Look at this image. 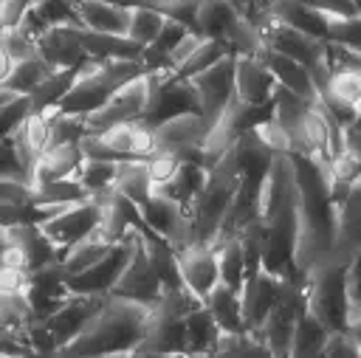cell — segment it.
Returning <instances> with one entry per match:
<instances>
[{"label":"cell","mask_w":361,"mask_h":358,"mask_svg":"<svg viewBox=\"0 0 361 358\" xmlns=\"http://www.w3.org/2000/svg\"><path fill=\"white\" fill-rule=\"evenodd\" d=\"M254 54L265 62V68L271 70V76H274V82L279 87H285V90H290V93H296V96H302L307 101H316V96H319L316 85L310 79V70L302 62H296V59H290V56H285V54H279V51H274L268 45H259Z\"/></svg>","instance_id":"21"},{"label":"cell","mask_w":361,"mask_h":358,"mask_svg":"<svg viewBox=\"0 0 361 358\" xmlns=\"http://www.w3.org/2000/svg\"><path fill=\"white\" fill-rule=\"evenodd\" d=\"M31 3H39V0H31Z\"/></svg>","instance_id":"52"},{"label":"cell","mask_w":361,"mask_h":358,"mask_svg":"<svg viewBox=\"0 0 361 358\" xmlns=\"http://www.w3.org/2000/svg\"><path fill=\"white\" fill-rule=\"evenodd\" d=\"M195 110L197 113V101L192 93L189 79L161 68V70H149V96H147V110H144V121L147 124H158L175 113H186Z\"/></svg>","instance_id":"11"},{"label":"cell","mask_w":361,"mask_h":358,"mask_svg":"<svg viewBox=\"0 0 361 358\" xmlns=\"http://www.w3.org/2000/svg\"><path fill=\"white\" fill-rule=\"evenodd\" d=\"M0 200H11V203H28L34 200V186L25 180H14V178H0Z\"/></svg>","instance_id":"46"},{"label":"cell","mask_w":361,"mask_h":358,"mask_svg":"<svg viewBox=\"0 0 361 358\" xmlns=\"http://www.w3.org/2000/svg\"><path fill=\"white\" fill-rule=\"evenodd\" d=\"M99 220H102V200L99 197H85V200H73V203L62 206L59 211H54L42 223H37V228L45 234V240L62 257L71 245L85 240L99 226Z\"/></svg>","instance_id":"7"},{"label":"cell","mask_w":361,"mask_h":358,"mask_svg":"<svg viewBox=\"0 0 361 358\" xmlns=\"http://www.w3.org/2000/svg\"><path fill=\"white\" fill-rule=\"evenodd\" d=\"M217 335H220V327L214 324L209 310L197 304L183 319V355H212Z\"/></svg>","instance_id":"28"},{"label":"cell","mask_w":361,"mask_h":358,"mask_svg":"<svg viewBox=\"0 0 361 358\" xmlns=\"http://www.w3.org/2000/svg\"><path fill=\"white\" fill-rule=\"evenodd\" d=\"M307 6H313L322 14H333V17H361L358 11V0H305Z\"/></svg>","instance_id":"45"},{"label":"cell","mask_w":361,"mask_h":358,"mask_svg":"<svg viewBox=\"0 0 361 358\" xmlns=\"http://www.w3.org/2000/svg\"><path fill=\"white\" fill-rule=\"evenodd\" d=\"M231 3H234V6H237V8L243 11V14H245V11H248V8H251V6L257 3V0H231Z\"/></svg>","instance_id":"50"},{"label":"cell","mask_w":361,"mask_h":358,"mask_svg":"<svg viewBox=\"0 0 361 358\" xmlns=\"http://www.w3.org/2000/svg\"><path fill=\"white\" fill-rule=\"evenodd\" d=\"M116 169H118V161H107V158H85L79 161L76 166V180L85 186V192L90 197H102L113 189L116 183Z\"/></svg>","instance_id":"33"},{"label":"cell","mask_w":361,"mask_h":358,"mask_svg":"<svg viewBox=\"0 0 361 358\" xmlns=\"http://www.w3.org/2000/svg\"><path fill=\"white\" fill-rule=\"evenodd\" d=\"M240 180V163H237V152L234 144L206 166V180L200 186V192L195 195V200L189 203V226H192V242H212V237L217 234L231 195L237 189Z\"/></svg>","instance_id":"2"},{"label":"cell","mask_w":361,"mask_h":358,"mask_svg":"<svg viewBox=\"0 0 361 358\" xmlns=\"http://www.w3.org/2000/svg\"><path fill=\"white\" fill-rule=\"evenodd\" d=\"M73 76H76V68H59V70H51L31 93H28V101H31V110L34 113H48L59 104V99L68 93V87L73 85Z\"/></svg>","instance_id":"32"},{"label":"cell","mask_w":361,"mask_h":358,"mask_svg":"<svg viewBox=\"0 0 361 358\" xmlns=\"http://www.w3.org/2000/svg\"><path fill=\"white\" fill-rule=\"evenodd\" d=\"M327 17V37L330 42H341L350 48H361V17Z\"/></svg>","instance_id":"38"},{"label":"cell","mask_w":361,"mask_h":358,"mask_svg":"<svg viewBox=\"0 0 361 358\" xmlns=\"http://www.w3.org/2000/svg\"><path fill=\"white\" fill-rule=\"evenodd\" d=\"M251 132H254V138H257L262 147H268L271 152H290L288 135H285V130L274 121V116H268V118L257 121V124L251 127Z\"/></svg>","instance_id":"43"},{"label":"cell","mask_w":361,"mask_h":358,"mask_svg":"<svg viewBox=\"0 0 361 358\" xmlns=\"http://www.w3.org/2000/svg\"><path fill=\"white\" fill-rule=\"evenodd\" d=\"M28 110H31V101L25 93H14L11 99H6L0 104V138L11 135L17 130V124L28 116Z\"/></svg>","instance_id":"40"},{"label":"cell","mask_w":361,"mask_h":358,"mask_svg":"<svg viewBox=\"0 0 361 358\" xmlns=\"http://www.w3.org/2000/svg\"><path fill=\"white\" fill-rule=\"evenodd\" d=\"M0 45L3 51L8 54V59H23L28 54H34V39L20 28V25H8V28H0Z\"/></svg>","instance_id":"44"},{"label":"cell","mask_w":361,"mask_h":358,"mask_svg":"<svg viewBox=\"0 0 361 358\" xmlns=\"http://www.w3.org/2000/svg\"><path fill=\"white\" fill-rule=\"evenodd\" d=\"M51 70H54V68H51L39 54H28V56L11 62V68H8V73L3 76L0 87H6V90H11V93H25V96H28Z\"/></svg>","instance_id":"31"},{"label":"cell","mask_w":361,"mask_h":358,"mask_svg":"<svg viewBox=\"0 0 361 358\" xmlns=\"http://www.w3.org/2000/svg\"><path fill=\"white\" fill-rule=\"evenodd\" d=\"M296 200V172H293V155L290 152H274L259 189H257V220L265 223L279 209L290 206Z\"/></svg>","instance_id":"13"},{"label":"cell","mask_w":361,"mask_h":358,"mask_svg":"<svg viewBox=\"0 0 361 358\" xmlns=\"http://www.w3.org/2000/svg\"><path fill=\"white\" fill-rule=\"evenodd\" d=\"M8 68H11V59H8V54H6L3 45H0V82H3V76L8 73Z\"/></svg>","instance_id":"48"},{"label":"cell","mask_w":361,"mask_h":358,"mask_svg":"<svg viewBox=\"0 0 361 358\" xmlns=\"http://www.w3.org/2000/svg\"><path fill=\"white\" fill-rule=\"evenodd\" d=\"M141 70L144 68H141L138 56L135 59H85L76 68V76H73V85L68 87V93L48 113H82V116H87L104 99H110L118 85H124L127 79H133Z\"/></svg>","instance_id":"3"},{"label":"cell","mask_w":361,"mask_h":358,"mask_svg":"<svg viewBox=\"0 0 361 358\" xmlns=\"http://www.w3.org/2000/svg\"><path fill=\"white\" fill-rule=\"evenodd\" d=\"M285 279H288V273H274V271H265L262 265L243 279L240 304H243V324H245V330H254L262 321L268 307L276 302Z\"/></svg>","instance_id":"18"},{"label":"cell","mask_w":361,"mask_h":358,"mask_svg":"<svg viewBox=\"0 0 361 358\" xmlns=\"http://www.w3.org/2000/svg\"><path fill=\"white\" fill-rule=\"evenodd\" d=\"M147 96H149V70H141L133 79H127L124 85H118L110 99H104L96 110H90L85 116L87 132L110 127V124H118V121L141 118L144 110H147Z\"/></svg>","instance_id":"9"},{"label":"cell","mask_w":361,"mask_h":358,"mask_svg":"<svg viewBox=\"0 0 361 358\" xmlns=\"http://www.w3.org/2000/svg\"><path fill=\"white\" fill-rule=\"evenodd\" d=\"M203 307L209 310V316L214 319V324L220 327V333L245 330V324H243V304H240V288H231L226 282H217L203 296Z\"/></svg>","instance_id":"26"},{"label":"cell","mask_w":361,"mask_h":358,"mask_svg":"<svg viewBox=\"0 0 361 358\" xmlns=\"http://www.w3.org/2000/svg\"><path fill=\"white\" fill-rule=\"evenodd\" d=\"M34 8L48 25H79L73 0H39L34 3Z\"/></svg>","instance_id":"41"},{"label":"cell","mask_w":361,"mask_h":358,"mask_svg":"<svg viewBox=\"0 0 361 358\" xmlns=\"http://www.w3.org/2000/svg\"><path fill=\"white\" fill-rule=\"evenodd\" d=\"M330 330L302 307V313L296 316L293 321V330H290V341H288V355H296V358H313L322 352L324 341H327Z\"/></svg>","instance_id":"30"},{"label":"cell","mask_w":361,"mask_h":358,"mask_svg":"<svg viewBox=\"0 0 361 358\" xmlns=\"http://www.w3.org/2000/svg\"><path fill=\"white\" fill-rule=\"evenodd\" d=\"M203 180H206V166H203L200 161H195V158H180V161L175 163L172 175H169L164 183H158L152 192L166 195V197L183 203V206L189 209V203H192L195 195L200 192Z\"/></svg>","instance_id":"25"},{"label":"cell","mask_w":361,"mask_h":358,"mask_svg":"<svg viewBox=\"0 0 361 358\" xmlns=\"http://www.w3.org/2000/svg\"><path fill=\"white\" fill-rule=\"evenodd\" d=\"M79 25L87 31H99V34H116L124 37L127 31V17L130 8L118 6V3H107V0H73Z\"/></svg>","instance_id":"23"},{"label":"cell","mask_w":361,"mask_h":358,"mask_svg":"<svg viewBox=\"0 0 361 358\" xmlns=\"http://www.w3.org/2000/svg\"><path fill=\"white\" fill-rule=\"evenodd\" d=\"M79 149L85 158H107V161H147L158 152L155 127L144 118L118 121L102 130H90L79 138Z\"/></svg>","instance_id":"4"},{"label":"cell","mask_w":361,"mask_h":358,"mask_svg":"<svg viewBox=\"0 0 361 358\" xmlns=\"http://www.w3.org/2000/svg\"><path fill=\"white\" fill-rule=\"evenodd\" d=\"M82 161V149L79 141H68V144H51L39 152L34 172H31V186L42 183V180H54V178H76V166Z\"/></svg>","instance_id":"24"},{"label":"cell","mask_w":361,"mask_h":358,"mask_svg":"<svg viewBox=\"0 0 361 358\" xmlns=\"http://www.w3.org/2000/svg\"><path fill=\"white\" fill-rule=\"evenodd\" d=\"M102 299L104 296H96V293H65L62 302L48 316L39 319V324L45 327V333L51 335V341H54L56 350L65 341H71L90 321V316L99 310ZM56 350H54V355H56Z\"/></svg>","instance_id":"15"},{"label":"cell","mask_w":361,"mask_h":358,"mask_svg":"<svg viewBox=\"0 0 361 358\" xmlns=\"http://www.w3.org/2000/svg\"><path fill=\"white\" fill-rule=\"evenodd\" d=\"M48 116V144H68L79 141L87 132V121L82 113H45Z\"/></svg>","instance_id":"37"},{"label":"cell","mask_w":361,"mask_h":358,"mask_svg":"<svg viewBox=\"0 0 361 358\" xmlns=\"http://www.w3.org/2000/svg\"><path fill=\"white\" fill-rule=\"evenodd\" d=\"M144 226V223H141ZM141 226H133L121 234V240H116L93 265H87L85 271L79 273H71L65 276V290L68 293H96V296H107L113 282L118 279L121 268L127 265L133 248L138 245V237H141Z\"/></svg>","instance_id":"6"},{"label":"cell","mask_w":361,"mask_h":358,"mask_svg":"<svg viewBox=\"0 0 361 358\" xmlns=\"http://www.w3.org/2000/svg\"><path fill=\"white\" fill-rule=\"evenodd\" d=\"M276 82L254 51H234V96L245 104H268Z\"/></svg>","instance_id":"19"},{"label":"cell","mask_w":361,"mask_h":358,"mask_svg":"<svg viewBox=\"0 0 361 358\" xmlns=\"http://www.w3.org/2000/svg\"><path fill=\"white\" fill-rule=\"evenodd\" d=\"M11 138H14V144H17L20 155H23V163H25V172H28V183H31L34 163H37L39 152L48 144V116L28 110V116L17 124V130L11 132Z\"/></svg>","instance_id":"27"},{"label":"cell","mask_w":361,"mask_h":358,"mask_svg":"<svg viewBox=\"0 0 361 358\" xmlns=\"http://www.w3.org/2000/svg\"><path fill=\"white\" fill-rule=\"evenodd\" d=\"M34 310L23 288H8L0 282V355H34L28 344V330Z\"/></svg>","instance_id":"12"},{"label":"cell","mask_w":361,"mask_h":358,"mask_svg":"<svg viewBox=\"0 0 361 358\" xmlns=\"http://www.w3.org/2000/svg\"><path fill=\"white\" fill-rule=\"evenodd\" d=\"M259 6L265 11V17L282 23V25H290V28L319 37V39L327 37V17L322 11H316L313 6H307L305 0H259Z\"/></svg>","instance_id":"22"},{"label":"cell","mask_w":361,"mask_h":358,"mask_svg":"<svg viewBox=\"0 0 361 358\" xmlns=\"http://www.w3.org/2000/svg\"><path fill=\"white\" fill-rule=\"evenodd\" d=\"M189 85L197 101V113L206 124H212L234 99V51L223 54L217 62L189 76Z\"/></svg>","instance_id":"8"},{"label":"cell","mask_w":361,"mask_h":358,"mask_svg":"<svg viewBox=\"0 0 361 358\" xmlns=\"http://www.w3.org/2000/svg\"><path fill=\"white\" fill-rule=\"evenodd\" d=\"M164 17H166V14L158 11V8H152V6H130V17H127V31H124V37L144 48V45H149V42L155 39V34H158Z\"/></svg>","instance_id":"34"},{"label":"cell","mask_w":361,"mask_h":358,"mask_svg":"<svg viewBox=\"0 0 361 358\" xmlns=\"http://www.w3.org/2000/svg\"><path fill=\"white\" fill-rule=\"evenodd\" d=\"M175 271L180 285L203 302V296L220 282L217 254L212 242H189L175 251Z\"/></svg>","instance_id":"16"},{"label":"cell","mask_w":361,"mask_h":358,"mask_svg":"<svg viewBox=\"0 0 361 358\" xmlns=\"http://www.w3.org/2000/svg\"><path fill=\"white\" fill-rule=\"evenodd\" d=\"M144 226L158 234L161 240L169 242L172 251L183 248L192 242V226H189V209L166 195H158V192H149L141 203H135Z\"/></svg>","instance_id":"10"},{"label":"cell","mask_w":361,"mask_h":358,"mask_svg":"<svg viewBox=\"0 0 361 358\" xmlns=\"http://www.w3.org/2000/svg\"><path fill=\"white\" fill-rule=\"evenodd\" d=\"M212 355H271V352L251 330H234L217 335Z\"/></svg>","instance_id":"36"},{"label":"cell","mask_w":361,"mask_h":358,"mask_svg":"<svg viewBox=\"0 0 361 358\" xmlns=\"http://www.w3.org/2000/svg\"><path fill=\"white\" fill-rule=\"evenodd\" d=\"M6 248H8V242H6V228H0V265L6 262Z\"/></svg>","instance_id":"49"},{"label":"cell","mask_w":361,"mask_h":358,"mask_svg":"<svg viewBox=\"0 0 361 358\" xmlns=\"http://www.w3.org/2000/svg\"><path fill=\"white\" fill-rule=\"evenodd\" d=\"M0 178H14V180H25L28 183V172L23 163V155L14 144L11 135L0 138Z\"/></svg>","instance_id":"42"},{"label":"cell","mask_w":361,"mask_h":358,"mask_svg":"<svg viewBox=\"0 0 361 358\" xmlns=\"http://www.w3.org/2000/svg\"><path fill=\"white\" fill-rule=\"evenodd\" d=\"M161 288H164V282H161L155 265L149 262V257H147V251H144V245H141V237H138V245L133 248V254H130L127 265L121 268L118 279L113 282L110 293L152 307V304L158 302V296H161Z\"/></svg>","instance_id":"17"},{"label":"cell","mask_w":361,"mask_h":358,"mask_svg":"<svg viewBox=\"0 0 361 358\" xmlns=\"http://www.w3.org/2000/svg\"><path fill=\"white\" fill-rule=\"evenodd\" d=\"M28 6H31V0H0V28L17 25Z\"/></svg>","instance_id":"47"},{"label":"cell","mask_w":361,"mask_h":358,"mask_svg":"<svg viewBox=\"0 0 361 358\" xmlns=\"http://www.w3.org/2000/svg\"><path fill=\"white\" fill-rule=\"evenodd\" d=\"M206 130H209V124L203 121L200 113H195V110L175 113L155 124V144H158V149L172 152L178 158L200 161V147H203Z\"/></svg>","instance_id":"14"},{"label":"cell","mask_w":361,"mask_h":358,"mask_svg":"<svg viewBox=\"0 0 361 358\" xmlns=\"http://www.w3.org/2000/svg\"><path fill=\"white\" fill-rule=\"evenodd\" d=\"M34 54H39L54 70H59V68H79L87 59L82 42H79L76 25H48L34 39Z\"/></svg>","instance_id":"20"},{"label":"cell","mask_w":361,"mask_h":358,"mask_svg":"<svg viewBox=\"0 0 361 358\" xmlns=\"http://www.w3.org/2000/svg\"><path fill=\"white\" fill-rule=\"evenodd\" d=\"M361 355V344L358 335L347 333V330H330L319 358H358Z\"/></svg>","instance_id":"39"},{"label":"cell","mask_w":361,"mask_h":358,"mask_svg":"<svg viewBox=\"0 0 361 358\" xmlns=\"http://www.w3.org/2000/svg\"><path fill=\"white\" fill-rule=\"evenodd\" d=\"M79 42L87 54V59H135L141 54V45H135L127 37H116V34H99V31H87L82 25H76Z\"/></svg>","instance_id":"29"},{"label":"cell","mask_w":361,"mask_h":358,"mask_svg":"<svg viewBox=\"0 0 361 358\" xmlns=\"http://www.w3.org/2000/svg\"><path fill=\"white\" fill-rule=\"evenodd\" d=\"M11 96H14V93H11V90H6V87H0V104H3V101H6V99H11Z\"/></svg>","instance_id":"51"},{"label":"cell","mask_w":361,"mask_h":358,"mask_svg":"<svg viewBox=\"0 0 361 358\" xmlns=\"http://www.w3.org/2000/svg\"><path fill=\"white\" fill-rule=\"evenodd\" d=\"M149 319V304L107 293L90 321L56 355H133Z\"/></svg>","instance_id":"1"},{"label":"cell","mask_w":361,"mask_h":358,"mask_svg":"<svg viewBox=\"0 0 361 358\" xmlns=\"http://www.w3.org/2000/svg\"><path fill=\"white\" fill-rule=\"evenodd\" d=\"M189 31L212 39H226L231 51H257L259 37L248 17L231 0H197Z\"/></svg>","instance_id":"5"},{"label":"cell","mask_w":361,"mask_h":358,"mask_svg":"<svg viewBox=\"0 0 361 358\" xmlns=\"http://www.w3.org/2000/svg\"><path fill=\"white\" fill-rule=\"evenodd\" d=\"M231 51V45L226 42V39H212V37H200V42L186 54V59L175 68V73L178 76H183V79H189V76H195L197 70H203V68H209L212 62H217L223 54H228Z\"/></svg>","instance_id":"35"}]
</instances>
